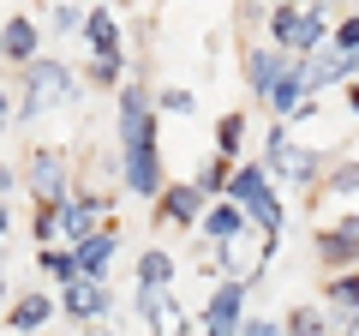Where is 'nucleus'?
I'll use <instances>...</instances> for the list:
<instances>
[{"label": "nucleus", "mask_w": 359, "mask_h": 336, "mask_svg": "<svg viewBox=\"0 0 359 336\" xmlns=\"http://www.w3.org/2000/svg\"><path fill=\"white\" fill-rule=\"evenodd\" d=\"M228 193L240 198V205L252 210V217L264 222V228H276V222H282V210H276V198H269V186H264V168H240Z\"/></svg>", "instance_id": "obj_3"}, {"label": "nucleus", "mask_w": 359, "mask_h": 336, "mask_svg": "<svg viewBox=\"0 0 359 336\" xmlns=\"http://www.w3.org/2000/svg\"><path fill=\"white\" fill-rule=\"evenodd\" d=\"M162 103H168V108H174V115H192V108H198V103H192V91H168V96H162Z\"/></svg>", "instance_id": "obj_25"}, {"label": "nucleus", "mask_w": 359, "mask_h": 336, "mask_svg": "<svg viewBox=\"0 0 359 336\" xmlns=\"http://www.w3.org/2000/svg\"><path fill=\"white\" fill-rule=\"evenodd\" d=\"M299 91H306V78H287V84H282V91H276V96H269V103H276V108H282V115H294V108H299Z\"/></svg>", "instance_id": "obj_18"}, {"label": "nucleus", "mask_w": 359, "mask_h": 336, "mask_svg": "<svg viewBox=\"0 0 359 336\" xmlns=\"http://www.w3.org/2000/svg\"><path fill=\"white\" fill-rule=\"evenodd\" d=\"M353 66H359V54H323V60H306V66H299V78L318 91V84H330V78L353 72Z\"/></svg>", "instance_id": "obj_11"}, {"label": "nucleus", "mask_w": 359, "mask_h": 336, "mask_svg": "<svg viewBox=\"0 0 359 336\" xmlns=\"http://www.w3.org/2000/svg\"><path fill=\"white\" fill-rule=\"evenodd\" d=\"M204 228L216 234V240H228V234L240 228V210H228V205H222V210H210V222H204Z\"/></svg>", "instance_id": "obj_19"}, {"label": "nucleus", "mask_w": 359, "mask_h": 336, "mask_svg": "<svg viewBox=\"0 0 359 336\" xmlns=\"http://www.w3.org/2000/svg\"><path fill=\"white\" fill-rule=\"evenodd\" d=\"M287 330H294V336H323V318H318L311 306H299L294 318H287Z\"/></svg>", "instance_id": "obj_20"}, {"label": "nucleus", "mask_w": 359, "mask_h": 336, "mask_svg": "<svg viewBox=\"0 0 359 336\" xmlns=\"http://www.w3.org/2000/svg\"><path fill=\"white\" fill-rule=\"evenodd\" d=\"M318 259H323V264H353V259H359V222L330 228V234L318 240Z\"/></svg>", "instance_id": "obj_7"}, {"label": "nucleus", "mask_w": 359, "mask_h": 336, "mask_svg": "<svg viewBox=\"0 0 359 336\" xmlns=\"http://www.w3.org/2000/svg\"><path fill=\"white\" fill-rule=\"evenodd\" d=\"M30 54H36V25H30V18H6V60L36 66Z\"/></svg>", "instance_id": "obj_12"}, {"label": "nucleus", "mask_w": 359, "mask_h": 336, "mask_svg": "<svg viewBox=\"0 0 359 336\" xmlns=\"http://www.w3.org/2000/svg\"><path fill=\"white\" fill-rule=\"evenodd\" d=\"M222 181H228V156H216V162L204 168V181H198V186H204V193H222Z\"/></svg>", "instance_id": "obj_23"}, {"label": "nucleus", "mask_w": 359, "mask_h": 336, "mask_svg": "<svg viewBox=\"0 0 359 336\" xmlns=\"http://www.w3.org/2000/svg\"><path fill=\"white\" fill-rule=\"evenodd\" d=\"M120 132H126V186L132 193H156V127L144 115V96H120Z\"/></svg>", "instance_id": "obj_1"}, {"label": "nucleus", "mask_w": 359, "mask_h": 336, "mask_svg": "<svg viewBox=\"0 0 359 336\" xmlns=\"http://www.w3.org/2000/svg\"><path fill=\"white\" fill-rule=\"evenodd\" d=\"M245 72H252V84H257V91H269V96H276L287 78H294V72H287V54H282V49H269V54L257 49L252 60H245Z\"/></svg>", "instance_id": "obj_5"}, {"label": "nucleus", "mask_w": 359, "mask_h": 336, "mask_svg": "<svg viewBox=\"0 0 359 336\" xmlns=\"http://www.w3.org/2000/svg\"><path fill=\"white\" fill-rule=\"evenodd\" d=\"M138 283H144V295H156V288L168 283V252H144L138 259Z\"/></svg>", "instance_id": "obj_16"}, {"label": "nucleus", "mask_w": 359, "mask_h": 336, "mask_svg": "<svg viewBox=\"0 0 359 336\" xmlns=\"http://www.w3.org/2000/svg\"><path fill=\"white\" fill-rule=\"evenodd\" d=\"M269 162H276V168H287V174H294V181H311V174H318V162H311L306 150H294V144H287L282 132H276V138H269Z\"/></svg>", "instance_id": "obj_10"}, {"label": "nucleus", "mask_w": 359, "mask_h": 336, "mask_svg": "<svg viewBox=\"0 0 359 336\" xmlns=\"http://www.w3.org/2000/svg\"><path fill=\"white\" fill-rule=\"evenodd\" d=\"M330 295H335V306H347V312H359V276H341V283H335Z\"/></svg>", "instance_id": "obj_22"}, {"label": "nucleus", "mask_w": 359, "mask_h": 336, "mask_svg": "<svg viewBox=\"0 0 359 336\" xmlns=\"http://www.w3.org/2000/svg\"><path fill=\"white\" fill-rule=\"evenodd\" d=\"M240 138H245V120H240V115H228V120H222V156L240 150Z\"/></svg>", "instance_id": "obj_21"}, {"label": "nucleus", "mask_w": 359, "mask_h": 336, "mask_svg": "<svg viewBox=\"0 0 359 336\" xmlns=\"http://www.w3.org/2000/svg\"><path fill=\"white\" fill-rule=\"evenodd\" d=\"M84 30H90V42H96V60H102V72H114V18L96 6V13L84 18Z\"/></svg>", "instance_id": "obj_13"}, {"label": "nucleus", "mask_w": 359, "mask_h": 336, "mask_svg": "<svg viewBox=\"0 0 359 336\" xmlns=\"http://www.w3.org/2000/svg\"><path fill=\"white\" fill-rule=\"evenodd\" d=\"M102 306H108V288H102V283H84V276H78V283H66V312L96 318Z\"/></svg>", "instance_id": "obj_9"}, {"label": "nucleus", "mask_w": 359, "mask_h": 336, "mask_svg": "<svg viewBox=\"0 0 359 336\" xmlns=\"http://www.w3.org/2000/svg\"><path fill=\"white\" fill-rule=\"evenodd\" d=\"M30 186L42 193V205H66V186H60V150H42L36 168H30Z\"/></svg>", "instance_id": "obj_8"}, {"label": "nucleus", "mask_w": 359, "mask_h": 336, "mask_svg": "<svg viewBox=\"0 0 359 336\" xmlns=\"http://www.w3.org/2000/svg\"><path fill=\"white\" fill-rule=\"evenodd\" d=\"M245 336H276V324H264V318H257V324H245Z\"/></svg>", "instance_id": "obj_26"}, {"label": "nucleus", "mask_w": 359, "mask_h": 336, "mask_svg": "<svg viewBox=\"0 0 359 336\" xmlns=\"http://www.w3.org/2000/svg\"><path fill=\"white\" fill-rule=\"evenodd\" d=\"M335 42H341V54H353L359 49V18H347V25L335 30Z\"/></svg>", "instance_id": "obj_24"}, {"label": "nucleus", "mask_w": 359, "mask_h": 336, "mask_svg": "<svg viewBox=\"0 0 359 336\" xmlns=\"http://www.w3.org/2000/svg\"><path fill=\"white\" fill-rule=\"evenodd\" d=\"M42 318H48V300H36V295H30V300H18V306H13V330H36Z\"/></svg>", "instance_id": "obj_17"}, {"label": "nucleus", "mask_w": 359, "mask_h": 336, "mask_svg": "<svg viewBox=\"0 0 359 336\" xmlns=\"http://www.w3.org/2000/svg\"><path fill=\"white\" fill-rule=\"evenodd\" d=\"M48 96H72V72H66V66H54V60L25 66V115H30L36 103H48Z\"/></svg>", "instance_id": "obj_4"}, {"label": "nucleus", "mask_w": 359, "mask_h": 336, "mask_svg": "<svg viewBox=\"0 0 359 336\" xmlns=\"http://www.w3.org/2000/svg\"><path fill=\"white\" fill-rule=\"evenodd\" d=\"M269 25H276V37H282L287 49H299V54H311V49L323 42V30H330L318 13H294V6H276V18H269Z\"/></svg>", "instance_id": "obj_2"}, {"label": "nucleus", "mask_w": 359, "mask_h": 336, "mask_svg": "<svg viewBox=\"0 0 359 336\" xmlns=\"http://www.w3.org/2000/svg\"><path fill=\"white\" fill-rule=\"evenodd\" d=\"M108 252H114V234H90V240H78V271L96 276L108 264Z\"/></svg>", "instance_id": "obj_15"}, {"label": "nucleus", "mask_w": 359, "mask_h": 336, "mask_svg": "<svg viewBox=\"0 0 359 336\" xmlns=\"http://www.w3.org/2000/svg\"><path fill=\"white\" fill-rule=\"evenodd\" d=\"M198 205H204V186H168V205H162V217H174V222H192V217H198Z\"/></svg>", "instance_id": "obj_14"}, {"label": "nucleus", "mask_w": 359, "mask_h": 336, "mask_svg": "<svg viewBox=\"0 0 359 336\" xmlns=\"http://www.w3.org/2000/svg\"><path fill=\"white\" fill-rule=\"evenodd\" d=\"M240 295H245L240 283H222V288H216V300H210V318H204V330H210V336H233V318H240Z\"/></svg>", "instance_id": "obj_6"}, {"label": "nucleus", "mask_w": 359, "mask_h": 336, "mask_svg": "<svg viewBox=\"0 0 359 336\" xmlns=\"http://www.w3.org/2000/svg\"><path fill=\"white\" fill-rule=\"evenodd\" d=\"M347 103H353V115H359V84H353V91H347Z\"/></svg>", "instance_id": "obj_27"}]
</instances>
